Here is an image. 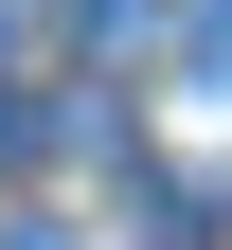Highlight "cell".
I'll list each match as a JSON object with an SVG mask.
<instances>
[{
  "label": "cell",
  "mask_w": 232,
  "mask_h": 250,
  "mask_svg": "<svg viewBox=\"0 0 232 250\" xmlns=\"http://www.w3.org/2000/svg\"><path fill=\"white\" fill-rule=\"evenodd\" d=\"M196 72H232V0H196Z\"/></svg>",
  "instance_id": "obj_1"
},
{
  "label": "cell",
  "mask_w": 232,
  "mask_h": 250,
  "mask_svg": "<svg viewBox=\"0 0 232 250\" xmlns=\"http://www.w3.org/2000/svg\"><path fill=\"white\" fill-rule=\"evenodd\" d=\"M161 250H196V232H161Z\"/></svg>",
  "instance_id": "obj_2"
}]
</instances>
